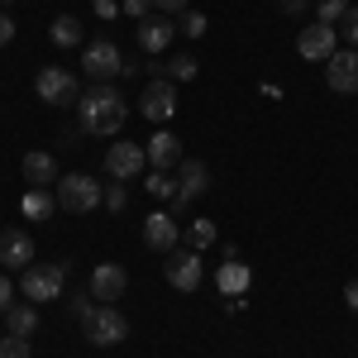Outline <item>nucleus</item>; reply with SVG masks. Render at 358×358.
<instances>
[{
  "label": "nucleus",
  "instance_id": "nucleus-30",
  "mask_svg": "<svg viewBox=\"0 0 358 358\" xmlns=\"http://www.w3.org/2000/svg\"><path fill=\"white\" fill-rule=\"evenodd\" d=\"M129 206V196H124V182H110L106 187V210H124Z\"/></svg>",
  "mask_w": 358,
  "mask_h": 358
},
{
  "label": "nucleus",
  "instance_id": "nucleus-33",
  "mask_svg": "<svg viewBox=\"0 0 358 358\" xmlns=\"http://www.w3.org/2000/svg\"><path fill=\"white\" fill-rule=\"evenodd\" d=\"M10 306H15V282L0 277V310H10Z\"/></svg>",
  "mask_w": 358,
  "mask_h": 358
},
{
  "label": "nucleus",
  "instance_id": "nucleus-18",
  "mask_svg": "<svg viewBox=\"0 0 358 358\" xmlns=\"http://www.w3.org/2000/svg\"><path fill=\"white\" fill-rule=\"evenodd\" d=\"M24 182L29 187H53L57 182V163H53V153H24Z\"/></svg>",
  "mask_w": 358,
  "mask_h": 358
},
{
  "label": "nucleus",
  "instance_id": "nucleus-19",
  "mask_svg": "<svg viewBox=\"0 0 358 358\" xmlns=\"http://www.w3.org/2000/svg\"><path fill=\"white\" fill-rule=\"evenodd\" d=\"M248 282H253V273H248L239 258H224V268H220V277H215V287H220L224 296H244L248 292Z\"/></svg>",
  "mask_w": 358,
  "mask_h": 358
},
{
  "label": "nucleus",
  "instance_id": "nucleus-37",
  "mask_svg": "<svg viewBox=\"0 0 358 358\" xmlns=\"http://www.w3.org/2000/svg\"><path fill=\"white\" fill-rule=\"evenodd\" d=\"M306 5H310V0H282V10H287V15H306Z\"/></svg>",
  "mask_w": 358,
  "mask_h": 358
},
{
  "label": "nucleus",
  "instance_id": "nucleus-15",
  "mask_svg": "<svg viewBox=\"0 0 358 358\" xmlns=\"http://www.w3.org/2000/svg\"><path fill=\"white\" fill-rule=\"evenodd\" d=\"M143 153H148V163L167 172V167H182V138L172 134V129H158V134L143 143Z\"/></svg>",
  "mask_w": 358,
  "mask_h": 358
},
{
  "label": "nucleus",
  "instance_id": "nucleus-38",
  "mask_svg": "<svg viewBox=\"0 0 358 358\" xmlns=\"http://www.w3.org/2000/svg\"><path fill=\"white\" fill-rule=\"evenodd\" d=\"M0 339H5V334H0Z\"/></svg>",
  "mask_w": 358,
  "mask_h": 358
},
{
  "label": "nucleus",
  "instance_id": "nucleus-3",
  "mask_svg": "<svg viewBox=\"0 0 358 358\" xmlns=\"http://www.w3.org/2000/svg\"><path fill=\"white\" fill-rule=\"evenodd\" d=\"M72 273V263L62 258V263H29L24 277H20V296H29V301H53V296H62V277Z\"/></svg>",
  "mask_w": 358,
  "mask_h": 358
},
{
  "label": "nucleus",
  "instance_id": "nucleus-32",
  "mask_svg": "<svg viewBox=\"0 0 358 358\" xmlns=\"http://www.w3.org/2000/svg\"><path fill=\"white\" fill-rule=\"evenodd\" d=\"M153 10H163V15H187L192 0H153Z\"/></svg>",
  "mask_w": 358,
  "mask_h": 358
},
{
  "label": "nucleus",
  "instance_id": "nucleus-35",
  "mask_svg": "<svg viewBox=\"0 0 358 358\" xmlns=\"http://www.w3.org/2000/svg\"><path fill=\"white\" fill-rule=\"evenodd\" d=\"M96 15H101V20H115V15H120V5H115V0H96Z\"/></svg>",
  "mask_w": 358,
  "mask_h": 358
},
{
  "label": "nucleus",
  "instance_id": "nucleus-10",
  "mask_svg": "<svg viewBox=\"0 0 358 358\" xmlns=\"http://www.w3.org/2000/svg\"><path fill=\"white\" fill-rule=\"evenodd\" d=\"M138 110L148 115L153 124H167V120L177 115V86L167 82V77L148 82V86H143V96H138Z\"/></svg>",
  "mask_w": 358,
  "mask_h": 358
},
{
  "label": "nucleus",
  "instance_id": "nucleus-27",
  "mask_svg": "<svg viewBox=\"0 0 358 358\" xmlns=\"http://www.w3.org/2000/svg\"><path fill=\"white\" fill-rule=\"evenodd\" d=\"M0 358H29V339H20V334H5V339H0Z\"/></svg>",
  "mask_w": 358,
  "mask_h": 358
},
{
  "label": "nucleus",
  "instance_id": "nucleus-6",
  "mask_svg": "<svg viewBox=\"0 0 358 358\" xmlns=\"http://www.w3.org/2000/svg\"><path fill=\"white\" fill-rule=\"evenodd\" d=\"M201 282H206V268H201V253L196 248H172L167 253V287H177L182 296H192V292H201Z\"/></svg>",
  "mask_w": 358,
  "mask_h": 358
},
{
  "label": "nucleus",
  "instance_id": "nucleus-22",
  "mask_svg": "<svg viewBox=\"0 0 358 358\" xmlns=\"http://www.w3.org/2000/svg\"><path fill=\"white\" fill-rule=\"evenodd\" d=\"M57 206V196H48V187H29L24 192V215L29 220H48Z\"/></svg>",
  "mask_w": 358,
  "mask_h": 358
},
{
  "label": "nucleus",
  "instance_id": "nucleus-39",
  "mask_svg": "<svg viewBox=\"0 0 358 358\" xmlns=\"http://www.w3.org/2000/svg\"><path fill=\"white\" fill-rule=\"evenodd\" d=\"M0 5H5V0H0Z\"/></svg>",
  "mask_w": 358,
  "mask_h": 358
},
{
  "label": "nucleus",
  "instance_id": "nucleus-28",
  "mask_svg": "<svg viewBox=\"0 0 358 358\" xmlns=\"http://www.w3.org/2000/svg\"><path fill=\"white\" fill-rule=\"evenodd\" d=\"M206 15H201V10H187V20H182V34H187V38H206Z\"/></svg>",
  "mask_w": 358,
  "mask_h": 358
},
{
  "label": "nucleus",
  "instance_id": "nucleus-14",
  "mask_svg": "<svg viewBox=\"0 0 358 358\" xmlns=\"http://www.w3.org/2000/svg\"><path fill=\"white\" fill-rule=\"evenodd\" d=\"M143 244L153 248V253H172V248L182 244V229H177V220H172V215L153 210V215L143 220Z\"/></svg>",
  "mask_w": 358,
  "mask_h": 358
},
{
  "label": "nucleus",
  "instance_id": "nucleus-25",
  "mask_svg": "<svg viewBox=\"0 0 358 358\" xmlns=\"http://www.w3.org/2000/svg\"><path fill=\"white\" fill-rule=\"evenodd\" d=\"M196 77V57L192 53H177L172 62H167V82H192Z\"/></svg>",
  "mask_w": 358,
  "mask_h": 358
},
{
  "label": "nucleus",
  "instance_id": "nucleus-21",
  "mask_svg": "<svg viewBox=\"0 0 358 358\" xmlns=\"http://www.w3.org/2000/svg\"><path fill=\"white\" fill-rule=\"evenodd\" d=\"M48 34H53L57 48H77V43H82V20H77V15H57Z\"/></svg>",
  "mask_w": 358,
  "mask_h": 358
},
{
  "label": "nucleus",
  "instance_id": "nucleus-26",
  "mask_svg": "<svg viewBox=\"0 0 358 358\" xmlns=\"http://www.w3.org/2000/svg\"><path fill=\"white\" fill-rule=\"evenodd\" d=\"M148 192H153V196H167V201H172V196H177V177H167V172H153V177H148Z\"/></svg>",
  "mask_w": 358,
  "mask_h": 358
},
{
  "label": "nucleus",
  "instance_id": "nucleus-31",
  "mask_svg": "<svg viewBox=\"0 0 358 358\" xmlns=\"http://www.w3.org/2000/svg\"><path fill=\"white\" fill-rule=\"evenodd\" d=\"M120 10H124L129 20H148V15H153V0H124Z\"/></svg>",
  "mask_w": 358,
  "mask_h": 358
},
{
  "label": "nucleus",
  "instance_id": "nucleus-20",
  "mask_svg": "<svg viewBox=\"0 0 358 358\" xmlns=\"http://www.w3.org/2000/svg\"><path fill=\"white\" fill-rule=\"evenodd\" d=\"M5 320H10V334H20V339H29V334L38 330V310H34V301L10 306V310H5Z\"/></svg>",
  "mask_w": 358,
  "mask_h": 358
},
{
  "label": "nucleus",
  "instance_id": "nucleus-34",
  "mask_svg": "<svg viewBox=\"0 0 358 358\" xmlns=\"http://www.w3.org/2000/svg\"><path fill=\"white\" fill-rule=\"evenodd\" d=\"M10 38H15V20H10V15H0V48H5Z\"/></svg>",
  "mask_w": 358,
  "mask_h": 358
},
{
  "label": "nucleus",
  "instance_id": "nucleus-1",
  "mask_svg": "<svg viewBox=\"0 0 358 358\" xmlns=\"http://www.w3.org/2000/svg\"><path fill=\"white\" fill-rule=\"evenodd\" d=\"M77 110H82V129L96 138H115L124 129V120H129V101L120 96V86L110 82H91L82 101H77Z\"/></svg>",
  "mask_w": 358,
  "mask_h": 358
},
{
  "label": "nucleus",
  "instance_id": "nucleus-8",
  "mask_svg": "<svg viewBox=\"0 0 358 358\" xmlns=\"http://www.w3.org/2000/svg\"><path fill=\"white\" fill-rule=\"evenodd\" d=\"M296 53H301L306 62H330V57L339 53V29L310 20V24L296 34Z\"/></svg>",
  "mask_w": 358,
  "mask_h": 358
},
{
  "label": "nucleus",
  "instance_id": "nucleus-24",
  "mask_svg": "<svg viewBox=\"0 0 358 358\" xmlns=\"http://www.w3.org/2000/svg\"><path fill=\"white\" fill-rule=\"evenodd\" d=\"M187 239H192V248H210L215 239H220V229H215V220H192Z\"/></svg>",
  "mask_w": 358,
  "mask_h": 358
},
{
  "label": "nucleus",
  "instance_id": "nucleus-2",
  "mask_svg": "<svg viewBox=\"0 0 358 358\" xmlns=\"http://www.w3.org/2000/svg\"><path fill=\"white\" fill-rule=\"evenodd\" d=\"M96 206H106V187H101V182H91L86 172L57 177V210H67V215H91Z\"/></svg>",
  "mask_w": 358,
  "mask_h": 358
},
{
  "label": "nucleus",
  "instance_id": "nucleus-17",
  "mask_svg": "<svg viewBox=\"0 0 358 358\" xmlns=\"http://www.w3.org/2000/svg\"><path fill=\"white\" fill-rule=\"evenodd\" d=\"M0 263L5 268H29L34 263V239L24 229H0Z\"/></svg>",
  "mask_w": 358,
  "mask_h": 358
},
{
  "label": "nucleus",
  "instance_id": "nucleus-36",
  "mask_svg": "<svg viewBox=\"0 0 358 358\" xmlns=\"http://www.w3.org/2000/svg\"><path fill=\"white\" fill-rule=\"evenodd\" d=\"M344 301H349V310H354V315H358V277H354V282H349V287H344Z\"/></svg>",
  "mask_w": 358,
  "mask_h": 358
},
{
  "label": "nucleus",
  "instance_id": "nucleus-7",
  "mask_svg": "<svg viewBox=\"0 0 358 358\" xmlns=\"http://www.w3.org/2000/svg\"><path fill=\"white\" fill-rule=\"evenodd\" d=\"M86 339L96 344V349H115L124 334H129V320L115 310V306H96V310H86Z\"/></svg>",
  "mask_w": 358,
  "mask_h": 358
},
{
  "label": "nucleus",
  "instance_id": "nucleus-11",
  "mask_svg": "<svg viewBox=\"0 0 358 358\" xmlns=\"http://www.w3.org/2000/svg\"><path fill=\"white\" fill-rule=\"evenodd\" d=\"M124 292H129V273H124L120 263H96V268H91V287H86V296H101L106 306H115Z\"/></svg>",
  "mask_w": 358,
  "mask_h": 358
},
{
  "label": "nucleus",
  "instance_id": "nucleus-13",
  "mask_svg": "<svg viewBox=\"0 0 358 358\" xmlns=\"http://www.w3.org/2000/svg\"><path fill=\"white\" fill-rule=\"evenodd\" d=\"M325 82L339 96H354L358 91V48H339V53L325 62Z\"/></svg>",
  "mask_w": 358,
  "mask_h": 358
},
{
  "label": "nucleus",
  "instance_id": "nucleus-29",
  "mask_svg": "<svg viewBox=\"0 0 358 358\" xmlns=\"http://www.w3.org/2000/svg\"><path fill=\"white\" fill-rule=\"evenodd\" d=\"M339 38H344L349 48H358V5L349 10V15H344V24H339Z\"/></svg>",
  "mask_w": 358,
  "mask_h": 358
},
{
  "label": "nucleus",
  "instance_id": "nucleus-9",
  "mask_svg": "<svg viewBox=\"0 0 358 358\" xmlns=\"http://www.w3.org/2000/svg\"><path fill=\"white\" fill-rule=\"evenodd\" d=\"M210 187V172H206V163H196V158H182V167H177V196H172V215H182L187 206H192L196 196Z\"/></svg>",
  "mask_w": 358,
  "mask_h": 358
},
{
  "label": "nucleus",
  "instance_id": "nucleus-23",
  "mask_svg": "<svg viewBox=\"0 0 358 358\" xmlns=\"http://www.w3.org/2000/svg\"><path fill=\"white\" fill-rule=\"evenodd\" d=\"M349 10H354V5H349V0H315V20H320V24H344V15H349Z\"/></svg>",
  "mask_w": 358,
  "mask_h": 358
},
{
  "label": "nucleus",
  "instance_id": "nucleus-12",
  "mask_svg": "<svg viewBox=\"0 0 358 358\" xmlns=\"http://www.w3.org/2000/svg\"><path fill=\"white\" fill-rule=\"evenodd\" d=\"M148 163V153H143V143H110L106 148V172H110L115 182H134L138 172Z\"/></svg>",
  "mask_w": 358,
  "mask_h": 358
},
{
  "label": "nucleus",
  "instance_id": "nucleus-16",
  "mask_svg": "<svg viewBox=\"0 0 358 358\" xmlns=\"http://www.w3.org/2000/svg\"><path fill=\"white\" fill-rule=\"evenodd\" d=\"M172 15H148V20H138V48L143 53H163L167 43H172Z\"/></svg>",
  "mask_w": 358,
  "mask_h": 358
},
{
  "label": "nucleus",
  "instance_id": "nucleus-5",
  "mask_svg": "<svg viewBox=\"0 0 358 358\" xmlns=\"http://www.w3.org/2000/svg\"><path fill=\"white\" fill-rule=\"evenodd\" d=\"M82 67H86L91 82H115L120 72H129V67H124V53L115 48L110 38H91L82 48Z\"/></svg>",
  "mask_w": 358,
  "mask_h": 358
},
{
  "label": "nucleus",
  "instance_id": "nucleus-4",
  "mask_svg": "<svg viewBox=\"0 0 358 358\" xmlns=\"http://www.w3.org/2000/svg\"><path fill=\"white\" fill-rule=\"evenodd\" d=\"M34 91H38V101L53 106V110H67V106L82 101V86H77V77H72L67 67H43V72L34 77Z\"/></svg>",
  "mask_w": 358,
  "mask_h": 358
}]
</instances>
